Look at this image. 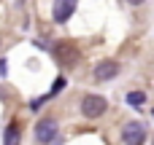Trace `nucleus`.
Returning a JSON list of instances; mask_svg holds the SVG:
<instances>
[{"label": "nucleus", "instance_id": "f257e3e1", "mask_svg": "<svg viewBox=\"0 0 154 145\" xmlns=\"http://www.w3.org/2000/svg\"><path fill=\"white\" fill-rule=\"evenodd\" d=\"M106 108H108V100L100 97V94H87V97L81 100V113H84L87 118H100V116L106 113Z\"/></svg>", "mask_w": 154, "mask_h": 145}, {"label": "nucleus", "instance_id": "f03ea898", "mask_svg": "<svg viewBox=\"0 0 154 145\" xmlns=\"http://www.w3.org/2000/svg\"><path fill=\"white\" fill-rule=\"evenodd\" d=\"M122 143L125 145H143L146 143V126L141 121H127L122 126Z\"/></svg>", "mask_w": 154, "mask_h": 145}, {"label": "nucleus", "instance_id": "7ed1b4c3", "mask_svg": "<svg viewBox=\"0 0 154 145\" xmlns=\"http://www.w3.org/2000/svg\"><path fill=\"white\" fill-rule=\"evenodd\" d=\"M57 137H60V132H57V121L54 118H41L35 124V140L41 145H51Z\"/></svg>", "mask_w": 154, "mask_h": 145}, {"label": "nucleus", "instance_id": "20e7f679", "mask_svg": "<svg viewBox=\"0 0 154 145\" xmlns=\"http://www.w3.org/2000/svg\"><path fill=\"white\" fill-rule=\"evenodd\" d=\"M116 75H119V62L103 59V62L95 65V81H111V78H116Z\"/></svg>", "mask_w": 154, "mask_h": 145}, {"label": "nucleus", "instance_id": "39448f33", "mask_svg": "<svg viewBox=\"0 0 154 145\" xmlns=\"http://www.w3.org/2000/svg\"><path fill=\"white\" fill-rule=\"evenodd\" d=\"M76 3L79 0H54V22L57 24H65L70 16H73V11H76Z\"/></svg>", "mask_w": 154, "mask_h": 145}, {"label": "nucleus", "instance_id": "423d86ee", "mask_svg": "<svg viewBox=\"0 0 154 145\" xmlns=\"http://www.w3.org/2000/svg\"><path fill=\"white\" fill-rule=\"evenodd\" d=\"M54 54H57V59H60L62 65H73V62H76V57H79V51H76L70 43H57Z\"/></svg>", "mask_w": 154, "mask_h": 145}, {"label": "nucleus", "instance_id": "0eeeda50", "mask_svg": "<svg viewBox=\"0 0 154 145\" xmlns=\"http://www.w3.org/2000/svg\"><path fill=\"white\" fill-rule=\"evenodd\" d=\"M19 140H22V135H19V126H8L5 129V140H3V145H19Z\"/></svg>", "mask_w": 154, "mask_h": 145}, {"label": "nucleus", "instance_id": "6e6552de", "mask_svg": "<svg viewBox=\"0 0 154 145\" xmlns=\"http://www.w3.org/2000/svg\"><path fill=\"white\" fill-rule=\"evenodd\" d=\"M127 102H130L133 108H143V102H146V94H143V91H130V94H127Z\"/></svg>", "mask_w": 154, "mask_h": 145}, {"label": "nucleus", "instance_id": "1a4fd4ad", "mask_svg": "<svg viewBox=\"0 0 154 145\" xmlns=\"http://www.w3.org/2000/svg\"><path fill=\"white\" fill-rule=\"evenodd\" d=\"M127 3H133V5H141V3H143V0H127Z\"/></svg>", "mask_w": 154, "mask_h": 145}]
</instances>
